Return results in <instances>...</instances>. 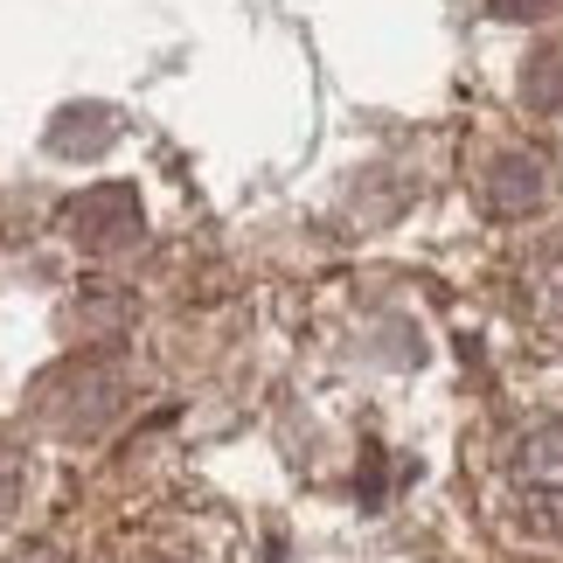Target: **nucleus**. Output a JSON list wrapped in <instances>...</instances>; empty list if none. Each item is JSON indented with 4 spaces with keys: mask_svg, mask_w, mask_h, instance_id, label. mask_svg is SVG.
Segmentation results:
<instances>
[{
    "mask_svg": "<svg viewBox=\"0 0 563 563\" xmlns=\"http://www.w3.org/2000/svg\"><path fill=\"white\" fill-rule=\"evenodd\" d=\"M70 223H77V236L91 251H119V244H133V236H140V202L125 188H98L91 202H77Z\"/></svg>",
    "mask_w": 563,
    "mask_h": 563,
    "instance_id": "2",
    "label": "nucleus"
},
{
    "mask_svg": "<svg viewBox=\"0 0 563 563\" xmlns=\"http://www.w3.org/2000/svg\"><path fill=\"white\" fill-rule=\"evenodd\" d=\"M494 8H501V14H536L543 0H494Z\"/></svg>",
    "mask_w": 563,
    "mask_h": 563,
    "instance_id": "4",
    "label": "nucleus"
},
{
    "mask_svg": "<svg viewBox=\"0 0 563 563\" xmlns=\"http://www.w3.org/2000/svg\"><path fill=\"white\" fill-rule=\"evenodd\" d=\"M543 188H550V167L543 161H536V154H508L487 175V209L494 216H522V209L543 202Z\"/></svg>",
    "mask_w": 563,
    "mask_h": 563,
    "instance_id": "3",
    "label": "nucleus"
},
{
    "mask_svg": "<svg viewBox=\"0 0 563 563\" xmlns=\"http://www.w3.org/2000/svg\"><path fill=\"white\" fill-rule=\"evenodd\" d=\"M508 501L536 536H563V418L529 424L522 439L508 445Z\"/></svg>",
    "mask_w": 563,
    "mask_h": 563,
    "instance_id": "1",
    "label": "nucleus"
}]
</instances>
